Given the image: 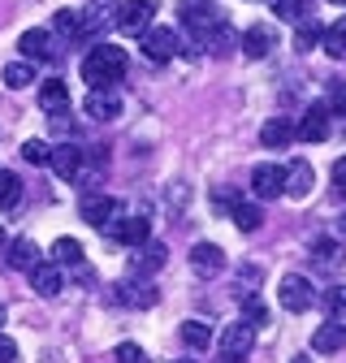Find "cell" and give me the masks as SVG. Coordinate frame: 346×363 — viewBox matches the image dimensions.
Segmentation results:
<instances>
[{"label": "cell", "mask_w": 346, "mask_h": 363, "mask_svg": "<svg viewBox=\"0 0 346 363\" xmlns=\"http://www.w3.org/2000/svg\"><path fill=\"white\" fill-rule=\"evenodd\" d=\"M182 342L191 350H208L212 346V325L208 320H182Z\"/></svg>", "instance_id": "cell-27"}, {"label": "cell", "mask_w": 346, "mask_h": 363, "mask_svg": "<svg viewBox=\"0 0 346 363\" xmlns=\"http://www.w3.org/2000/svg\"><path fill=\"white\" fill-rule=\"evenodd\" d=\"M22 160H26V164H35V169H39V164H48V160H52V143H43V139H26V143H22Z\"/></svg>", "instance_id": "cell-33"}, {"label": "cell", "mask_w": 346, "mask_h": 363, "mask_svg": "<svg viewBox=\"0 0 346 363\" xmlns=\"http://www.w3.org/2000/svg\"><path fill=\"white\" fill-rule=\"evenodd\" d=\"M329 100H333V104H329V113H342V117H346V82H337V86H333V96H329Z\"/></svg>", "instance_id": "cell-40"}, {"label": "cell", "mask_w": 346, "mask_h": 363, "mask_svg": "<svg viewBox=\"0 0 346 363\" xmlns=\"http://www.w3.org/2000/svg\"><path fill=\"white\" fill-rule=\"evenodd\" d=\"M18 48H22V57H30V61H61V39L52 35V30H43V26H35V30H26L22 39H18Z\"/></svg>", "instance_id": "cell-3"}, {"label": "cell", "mask_w": 346, "mask_h": 363, "mask_svg": "<svg viewBox=\"0 0 346 363\" xmlns=\"http://www.w3.org/2000/svg\"><path fill=\"white\" fill-rule=\"evenodd\" d=\"M320 303H325V311H329V320H342V315H346V286H329Z\"/></svg>", "instance_id": "cell-36"}, {"label": "cell", "mask_w": 346, "mask_h": 363, "mask_svg": "<svg viewBox=\"0 0 346 363\" xmlns=\"http://www.w3.org/2000/svg\"><path fill=\"white\" fill-rule=\"evenodd\" d=\"M117 298L130 303V307H152V303H156V290H152V286H139V290H135V286H117Z\"/></svg>", "instance_id": "cell-34"}, {"label": "cell", "mask_w": 346, "mask_h": 363, "mask_svg": "<svg viewBox=\"0 0 346 363\" xmlns=\"http://www.w3.org/2000/svg\"><path fill=\"white\" fill-rule=\"evenodd\" d=\"M251 195L255 199H277V195H286V169L281 164H255L251 169Z\"/></svg>", "instance_id": "cell-6"}, {"label": "cell", "mask_w": 346, "mask_h": 363, "mask_svg": "<svg viewBox=\"0 0 346 363\" xmlns=\"http://www.w3.org/2000/svg\"><path fill=\"white\" fill-rule=\"evenodd\" d=\"M147 234H152L147 216H117V220L108 225V238H113V242H121V247H143V242H147Z\"/></svg>", "instance_id": "cell-8"}, {"label": "cell", "mask_w": 346, "mask_h": 363, "mask_svg": "<svg viewBox=\"0 0 346 363\" xmlns=\"http://www.w3.org/2000/svg\"><path fill=\"white\" fill-rule=\"evenodd\" d=\"M39 104H43V113H69V86L61 82V78H43V86H39Z\"/></svg>", "instance_id": "cell-20"}, {"label": "cell", "mask_w": 346, "mask_h": 363, "mask_svg": "<svg viewBox=\"0 0 346 363\" xmlns=\"http://www.w3.org/2000/svg\"><path fill=\"white\" fill-rule=\"evenodd\" d=\"M152 18H156L152 0H125V5L117 9V30L121 35H147L152 30Z\"/></svg>", "instance_id": "cell-4"}, {"label": "cell", "mask_w": 346, "mask_h": 363, "mask_svg": "<svg viewBox=\"0 0 346 363\" xmlns=\"http://www.w3.org/2000/svg\"><path fill=\"white\" fill-rule=\"evenodd\" d=\"M294 139H298V134H294V125L286 117H269L264 125H260V143H264V147H290Z\"/></svg>", "instance_id": "cell-21"}, {"label": "cell", "mask_w": 346, "mask_h": 363, "mask_svg": "<svg viewBox=\"0 0 346 363\" xmlns=\"http://www.w3.org/2000/svg\"><path fill=\"white\" fill-rule=\"evenodd\" d=\"M238 48H242V57H251V61H260V57H269L273 52V26H247L242 35H238Z\"/></svg>", "instance_id": "cell-11"}, {"label": "cell", "mask_w": 346, "mask_h": 363, "mask_svg": "<svg viewBox=\"0 0 346 363\" xmlns=\"http://www.w3.org/2000/svg\"><path fill=\"white\" fill-rule=\"evenodd\" d=\"M191 268L199 272V277H216V272L225 268V251L216 242H195L191 247Z\"/></svg>", "instance_id": "cell-13"}, {"label": "cell", "mask_w": 346, "mask_h": 363, "mask_svg": "<svg viewBox=\"0 0 346 363\" xmlns=\"http://www.w3.org/2000/svg\"><path fill=\"white\" fill-rule=\"evenodd\" d=\"M0 247H9V234H5V225H0Z\"/></svg>", "instance_id": "cell-43"}, {"label": "cell", "mask_w": 346, "mask_h": 363, "mask_svg": "<svg viewBox=\"0 0 346 363\" xmlns=\"http://www.w3.org/2000/svg\"><path fill=\"white\" fill-rule=\"evenodd\" d=\"M320 48H325L333 61H342V57H346V18H337L333 26H325V39H320Z\"/></svg>", "instance_id": "cell-28"}, {"label": "cell", "mask_w": 346, "mask_h": 363, "mask_svg": "<svg viewBox=\"0 0 346 363\" xmlns=\"http://www.w3.org/2000/svg\"><path fill=\"white\" fill-rule=\"evenodd\" d=\"M0 78H5L9 91H26L35 82V65L30 61H13V65H5V74H0Z\"/></svg>", "instance_id": "cell-29"}, {"label": "cell", "mask_w": 346, "mask_h": 363, "mask_svg": "<svg viewBox=\"0 0 346 363\" xmlns=\"http://www.w3.org/2000/svg\"><path fill=\"white\" fill-rule=\"evenodd\" d=\"M290 363H312V359H308V354H298V359H290Z\"/></svg>", "instance_id": "cell-44"}, {"label": "cell", "mask_w": 346, "mask_h": 363, "mask_svg": "<svg viewBox=\"0 0 346 363\" xmlns=\"http://www.w3.org/2000/svg\"><path fill=\"white\" fill-rule=\"evenodd\" d=\"M164 259H169V251H164V242H143V247H135V255H130V272H156V268H164Z\"/></svg>", "instance_id": "cell-19"}, {"label": "cell", "mask_w": 346, "mask_h": 363, "mask_svg": "<svg viewBox=\"0 0 346 363\" xmlns=\"http://www.w3.org/2000/svg\"><path fill=\"white\" fill-rule=\"evenodd\" d=\"M203 43H212V52H216V57H230V52L238 48V35H234L225 22H216V26L203 35Z\"/></svg>", "instance_id": "cell-24"}, {"label": "cell", "mask_w": 346, "mask_h": 363, "mask_svg": "<svg viewBox=\"0 0 346 363\" xmlns=\"http://www.w3.org/2000/svg\"><path fill=\"white\" fill-rule=\"evenodd\" d=\"M242 320H247L251 329H260V325H269V307L260 303L255 294H247V298H242Z\"/></svg>", "instance_id": "cell-35"}, {"label": "cell", "mask_w": 346, "mask_h": 363, "mask_svg": "<svg viewBox=\"0 0 346 363\" xmlns=\"http://www.w3.org/2000/svg\"><path fill=\"white\" fill-rule=\"evenodd\" d=\"M48 164H52V173H57L61 182H74L78 169H82V147H69V143H65V147H52V160H48Z\"/></svg>", "instance_id": "cell-22"}, {"label": "cell", "mask_w": 346, "mask_h": 363, "mask_svg": "<svg viewBox=\"0 0 346 363\" xmlns=\"http://www.w3.org/2000/svg\"><path fill=\"white\" fill-rule=\"evenodd\" d=\"M18 359V346H13V337H5L0 333V363H13Z\"/></svg>", "instance_id": "cell-41"}, {"label": "cell", "mask_w": 346, "mask_h": 363, "mask_svg": "<svg viewBox=\"0 0 346 363\" xmlns=\"http://www.w3.org/2000/svg\"><path fill=\"white\" fill-rule=\"evenodd\" d=\"M320 39H325V26H320V22H298L294 48H298V52H312V48H320Z\"/></svg>", "instance_id": "cell-31"}, {"label": "cell", "mask_w": 346, "mask_h": 363, "mask_svg": "<svg viewBox=\"0 0 346 363\" xmlns=\"http://www.w3.org/2000/svg\"><path fill=\"white\" fill-rule=\"evenodd\" d=\"M294 134L303 143H325L329 139V104H312L308 113H303V121L294 125Z\"/></svg>", "instance_id": "cell-9"}, {"label": "cell", "mask_w": 346, "mask_h": 363, "mask_svg": "<svg viewBox=\"0 0 346 363\" xmlns=\"http://www.w3.org/2000/svg\"><path fill=\"white\" fill-rule=\"evenodd\" d=\"M173 52H178V35H173V26H152L143 35V57L147 61L164 65V61H173Z\"/></svg>", "instance_id": "cell-7"}, {"label": "cell", "mask_w": 346, "mask_h": 363, "mask_svg": "<svg viewBox=\"0 0 346 363\" xmlns=\"http://www.w3.org/2000/svg\"><path fill=\"white\" fill-rule=\"evenodd\" d=\"M333 5H346V0H333Z\"/></svg>", "instance_id": "cell-48"}, {"label": "cell", "mask_w": 346, "mask_h": 363, "mask_svg": "<svg viewBox=\"0 0 346 363\" xmlns=\"http://www.w3.org/2000/svg\"><path fill=\"white\" fill-rule=\"evenodd\" d=\"M18 199H22V182H18V173L0 169V212L18 208Z\"/></svg>", "instance_id": "cell-30"}, {"label": "cell", "mask_w": 346, "mask_h": 363, "mask_svg": "<svg viewBox=\"0 0 346 363\" xmlns=\"http://www.w3.org/2000/svg\"><path fill=\"white\" fill-rule=\"evenodd\" d=\"M52 30H57L61 39H82V18H78V9H61L57 22H52Z\"/></svg>", "instance_id": "cell-32"}, {"label": "cell", "mask_w": 346, "mask_h": 363, "mask_svg": "<svg viewBox=\"0 0 346 363\" xmlns=\"http://www.w3.org/2000/svg\"><path fill=\"white\" fill-rule=\"evenodd\" d=\"M312 298H316V290H312V281H308V277H298V272L281 277V286H277V303H281L286 311H308V307H312Z\"/></svg>", "instance_id": "cell-5"}, {"label": "cell", "mask_w": 346, "mask_h": 363, "mask_svg": "<svg viewBox=\"0 0 346 363\" xmlns=\"http://www.w3.org/2000/svg\"><path fill=\"white\" fill-rule=\"evenodd\" d=\"M230 216H234V225H238L242 234H255L260 225H264V212H260L255 203H242V199H238V203L230 208Z\"/></svg>", "instance_id": "cell-25"}, {"label": "cell", "mask_w": 346, "mask_h": 363, "mask_svg": "<svg viewBox=\"0 0 346 363\" xmlns=\"http://www.w3.org/2000/svg\"><path fill=\"white\" fill-rule=\"evenodd\" d=\"M30 286H35V294H43V298H57L61 294V286H65V277H61V264H35L30 272Z\"/></svg>", "instance_id": "cell-15"}, {"label": "cell", "mask_w": 346, "mask_h": 363, "mask_svg": "<svg viewBox=\"0 0 346 363\" xmlns=\"http://www.w3.org/2000/svg\"><path fill=\"white\" fill-rule=\"evenodd\" d=\"M9 264L22 268V272H30L35 264H43V255H39V247L30 238H18V242H9Z\"/></svg>", "instance_id": "cell-23"}, {"label": "cell", "mask_w": 346, "mask_h": 363, "mask_svg": "<svg viewBox=\"0 0 346 363\" xmlns=\"http://www.w3.org/2000/svg\"><path fill=\"white\" fill-rule=\"evenodd\" d=\"M225 363H242V359H225Z\"/></svg>", "instance_id": "cell-47"}, {"label": "cell", "mask_w": 346, "mask_h": 363, "mask_svg": "<svg viewBox=\"0 0 346 363\" xmlns=\"http://www.w3.org/2000/svg\"><path fill=\"white\" fill-rule=\"evenodd\" d=\"M113 359H117V363H152V359H147V350H143L139 342H121V346L113 350Z\"/></svg>", "instance_id": "cell-38"}, {"label": "cell", "mask_w": 346, "mask_h": 363, "mask_svg": "<svg viewBox=\"0 0 346 363\" xmlns=\"http://www.w3.org/2000/svg\"><path fill=\"white\" fill-rule=\"evenodd\" d=\"M312 182H316V173H312L308 160H290L286 164V195L290 199H308L312 195Z\"/></svg>", "instance_id": "cell-16"}, {"label": "cell", "mask_w": 346, "mask_h": 363, "mask_svg": "<svg viewBox=\"0 0 346 363\" xmlns=\"http://www.w3.org/2000/svg\"><path fill=\"white\" fill-rule=\"evenodd\" d=\"M0 325H5V307H0Z\"/></svg>", "instance_id": "cell-45"}, {"label": "cell", "mask_w": 346, "mask_h": 363, "mask_svg": "<svg viewBox=\"0 0 346 363\" xmlns=\"http://www.w3.org/2000/svg\"><path fill=\"white\" fill-rule=\"evenodd\" d=\"M251 346H255V329H251L247 320H234V325L221 333V354H225V359H242Z\"/></svg>", "instance_id": "cell-10"}, {"label": "cell", "mask_w": 346, "mask_h": 363, "mask_svg": "<svg viewBox=\"0 0 346 363\" xmlns=\"http://www.w3.org/2000/svg\"><path fill=\"white\" fill-rule=\"evenodd\" d=\"M78 216L91 225V230H100V234H108V225L121 216V203L113 199V195H82V203H78Z\"/></svg>", "instance_id": "cell-2"}, {"label": "cell", "mask_w": 346, "mask_h": 363, "mask_svg": "<svg viewBox=\"0 0 346 363\" xmlns=\"http://www.w3.org/2000/svg\"><path fill=\"white\" fill-rule=\"evenodd\" d=\"M308 255H312V264H316L320 272H337V268H342V259H346V247H342L337 238H316Z\"/></svg>", "instance_id": "cell-17"}, {"label": "cell", "mask_w": 346, "mask_h": 363, "mask_svg": "<svg viewBox=\"0 0 346 363\" xmlns=\"http://www.w3.org/2000/svg\"><path fill=\"white\" fill-rule=\"evenodd\" d=\"M182 22L191 26V35H195V39H203V35L216 26V13H212L208 0H182Z\"/></svg>", "instance_id": "cell-14"}, {"label": "cell", "mask_w": 346, "mask_h": 363, "mask_svg": "<svg viewBox=\"0 0 346 363\" xmlns=\"http://www.w3.org/2000/svg\"><path fill=\"white\" fill-rule=\"evenodd\" d=\"M86 113H91L96 121H117L121 117V96L113 86H96L91 96H86Z\"/></svg>", "instance_id": "cell-12"}, {"label": "cell", "mask_w": 346, "mask_h": 363, "mask_svg": "<svg viewBox=\"0 0 346 363\" xmlns=\"http://www.w3.org/2000/svg\"><path fill=\"white\" fill-rule=\"evenodd\" d=\"M178 363H195V359H178Z\"/></svg>", "instance_id": "cell-46"}, {"label": "cell", "mask_w": 346, "mask_h": 363, "mask_svg": "<svg viewBox=\"0 0 346 363\" xmlns=\"http://www.w3.org/2000/svg\"><path fill=\"white\" fill-rule=\"evenodd\" d=\"M269 9L281 22H303V0H269Z\"/></svg>", "instance_id": "cell-37"}, {"label": "cell", "mask_w": 346, "mask_h": 363, "mask_svg": "<svg viewBox=\"0 0 346 363\" xmlns=\"http://www.w3.org/2000/svg\"><path fill=\"white\" fill-rule=\"evenodd\" d=\"M48 255H52V264H61V268H74V264H82V242H78V238H57Z\"/></svg>", "instance_id": "cell-26"}, {"label": "cell", "mask_w": 346, "mask_h": 363, "mask_svg": "<svg viewBox=\"0 0 346 363\" xmlns=\"http://www.w3.org/2000/svg\"><path fill=\"white\" fill-rule=\"evenodd\" d=\"M333 191H337V195H346V156H337V160H333Z\"/></svg>", "instance_id": "cell-39"}, {"label": "cell", "mask_w": 346, "mask_h": 363, "mask_svg": "<svg viewBox=\"0 0 346 363\" xmlns=\"http://www.w3.org/2000/svg\"><path fill=\"white\" fill-rule=\"evenodd\" d=\"M337 234H342V238H346V212H342V216H337Z\"/></svg>", "instance_id": "cell-42"}, {"label": "cell", "mask_w": 346, "mask_h": 363, "mask_svg": "<svg viewBox=\"0 0 346 363\" xmlns=\"http://www.w3.org/2000/svg\"><path fill=\"white\" fill-rule=\"evenodd\" d=\"M82 78L96 86H117L125 78V52L117 48V43H96L91 52L82 57Z\"/></svg>", "instance_id": "cell-1"}, {"label": "cell", "mask_w": 346, "mask_h": 363, "mask_svg": "<svg viewBox=\"0 0 346 363\" xmlns=\"http://www.w3.org/2000/svg\"><path fill=\"white\" fill-rule=\"evenodd\" d=\"M342 346H346V325H342V320L316 325V333H312V350H316V354H333V350H342Z\"/></svg>", "instance_id": "cell-18"}]
</instances>
